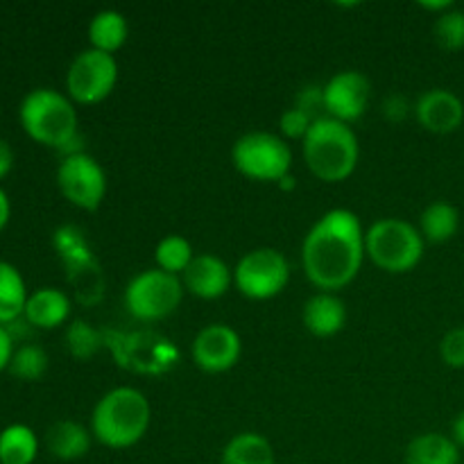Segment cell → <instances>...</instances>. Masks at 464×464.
I'll return each instance as SVG.
<instances>
[{"label": "cell", "mask_w": 464, "mask_h": 464, "mask_svg": "<svg viewBox=\"0 0 464 464\" xmlns=\"http://www.w3.org/2000/svg\"><path fill=\"white\" fill-rule=\"evenodd\" d=\"M365 229L349 208H331L308 229L302 243L306 279L320 293H335L352 284L365 261Z\"/></svg>", "instance_id": "6da1fadb"}, {"label": "cell", "mask_w": 464, "mask_h": 464, "mask_svg": "<svg viewBox=\"0 0 464 464\" xmlns=\"http://www.w3.org/2000/svg\"><path fill=\"white\" fill-rule=\"evenodd\" d=\"M18 121L30 139L59 150L63 157L84 152L80 145L82 136L75 102L62 91L48 89V86L27 91L18 107Z\"/></svg>", "instance_id": "7a4b0ae2"}, {"label": "cell", "mask_w": 464, "mask_h": 464, "mask_svg": "<svg viewBox=\"0 0 464 464\" xmlns=\"http://www.w3.org/2000/svg\"><path fill=\"white\" fill-rule=\"evenodd\" d=\"M152 421L148 397L136 388H113L95 403L91 433L102 447L122 451L145 438Z\"/></svg>", "instance_id": "3957f363"}, {"label": "cell", "mask_w": 464, "mask_h": 464, "mask_svg": "<svg viewBox=\"0 0 464 464\" xmlns=\"http://www.w3.org/2000/svg\"><path fill=\"white\" fill-rule=\"evenodd\" d=\"M304 161L308 170L326 184H338L353 175L361 159L358 136L347 122L335 118H320L313 122L306 139L302 140Z\"/></svg>", "instance_id": "277c9868"}, {"label": "cell", "mask_w": 464, "mask_h": 464, "mask_svg": "<svg viewBox=\"0 0 464 464\" xmlns=\"http://www.w3.org/2000/svg\"><path fill=\"white\" fill-rule=\"evenodd\" d=\"M426 240L420 227L401 218L376 220L365 231V254L376 267L390 275H406L420 266Z\"/></svg>", "instance_id": "5b68a950"}, {"label": "cell", "mask_w": 464, "mask_h": 464, "mask_svg": "<svg viewBox=\"0 0 464 464\" xmlns=\"http://www.w3.org/2000/svg\"><path fill=\"white\" fill-rule=\"evenodd\" d=\"M231 161L252 181H284L293 168V150L272 131H247L231 148Z\"/></svg>", "instance_id": "8992f818"}, {"label": "cell", "mask_w": 464, "mask_h": 464, "mask_svg": "<svg viewBox=\"0 0 464 464\" xmlns=\"http://www.w3.org/2000/svg\"><path fill=\"white\" fill-rule=\"evenodd\" d=\"M184 284L179 276L152 267L127 284L125 306L131 317L140 322H159L170 317L184 299Z\"/></svg>", "instance_id": "52a82bcc"}, {"label": "cell", "mask_w": 464, "mask_h": 464, "mask_svg": "<svg viewBox=\"0 0 464 464\" xmlns=\"http://www.w3.org/2000/svg\"><path fill=\"white\" fill-rule=\"evenodd\" d=\"M290 281L288 258L275 247H258L245 254L234 270V284L243 297L266 302L285 290Z\"/></svg>", "instance_id": "ba28073f"}, {"label": "cell", "mask_w": 464, "mask_h": 464, "mask_svg": "<svg viewBox=\"0 0 464 464\" xmlns=\"http://www.w3.org/2000/svg\"><path fill=\"white\" fill-rule=\"evenodd\" d=\"M118 84V62L113 54L86 48L66 71V95L75 104H100Z\"/></svg>", "instance_id": "9c48e42d"}, {"label": "cell", "mask_w": 464, "mask_h": 464, "mask_svg": "<svg viewBox=\"0 0 464 464\" xmlns=\"http://www.w3.org/2000/svg\"><path fill=\"white\" fill-rule=\"evenodd\" d=\"M57 186L72 207L98 211L107 195V172L91 154H68L57 168Z\"/></svg>", "instance_id": "30bf717a"}, {"label": "cell", "mask_w": 464, "mask_h": 464, "mask_svg": "<svg viewBox=\"0 0 464 464\" xmlns=\"http://www.w3.org/2000/svg\"><path fill=\"white\" fill-rule=\"evenodd\" d=\"M370 100L372 84L361 71H340L324 84L326 116L347 125L365 116Z\"/></svg>", "instance_id": "8fae6325"}, {"label": "cell", "mask_w": 464, "mask_h": 464, "mask_svg": "<svg viewBox=\"0 0 464 464\" xmlns=\"http://www.w3.org/2000/svg\"><path fill=\"white\" fill-rule=\"evenodd\" d=\"M193 362L202 372L208 374H222L236 367L243 353V343L240 335L227 324H208L195 335L193 347Z\"/></svg>", "instance_id": "7c38bea8"}, {"label": "cell", "mask_w": 464, "mask_h": 464, "mask_svg": "<svg viewBox=\"0 0 464 464\" xmlns=\"http://www.w3.org/2000/svg\"><path fill=\"white\" fill-rule=\"evenodd\" d=\"M181 284H184L186 293H190L193 297L211 302V299H220L229 293L231 284H234V272L216 254H198L188 270L181 275Z\"/></svg>", "instance_id": "4fadbf2b"}, {"label": "cell", "mask_w": 464, "mask_h": 464, "mask_svg": "<svg viewBox=\"0 0 464 464\" xmlns=\"http://www.w3.org/2000/svg\"><path fill=\"white\" fill-rule=\"evenodd\" d=\"M415 118L426 131L451 134L464 122V102L449 89H430L415 102Z\"/></svg>", "instance_id": "5bb4252c"}, {"label": "cell", "mask_w": 464, "mask_h": 464, "mask_svg": "<svg viewBox=\"0 0 464 464\" xmlns=\"http://www.w3.org/2000/svg\"><path fill=\"white\" fill-rule=\"evenodd\" d=\"M302 322L315 338H334L347 324V306L335 293H317L304 304Z\"/></svg>", "instance_id": "9a60e30c"}, {"label": "cell", "mask_w": 464, "mask_h": 464, "mask_svg": "<svg viewBox=\"0 0 464 464\" xmlns=\"http://www.w3.org/2000/svg\"><path fill=\"white\" fill-rule=\"evenodd\" d=\"M23 317L36 329H57L71 317V297L63 290L45 285L27 295Z\"/></svg>", "instance_id": "2e32d148"}, {"label": "cell", "mask_w": 464, "mask_h": 464, "mask_svg": "<svg viewBox=\"0 0 464 464\" xmlns=\"http://www.w3.org/2000/svg\"><path fill=\"white\" fill-rule=\"evenodd\" d=\"M93 433L84 424L72 420H59L45 430V447L57 460L72 462L89 453Z\"/></svg>", "instance_id": "e0dca14e"}, {"label": "cell", "mask_w": 464, "mask_h": 464, "mask_svg": "<svg viewBox=\"0 0 464 464\" xmlns=\"http://www.w3.org/2000/svg\"><path fill=\"white\" fill-rule=\"evenodd\" d=\"M406 464H460V447L449 435L421 433L406 447Z\"/></svg>", "instance_id": "ac0fdd59"}, {"label": "cell", "mask_w": 464, "mask_h": 464, "mask_svg": "<svg viewBox=\"0 0 464 464\" xmlns=\"http://www.w3.org/2000/svg\"><path fill=\"white\" fill-rule=\"evenodd\" d=\"M127 36H130V25H127L125 14L118 9H102L91 18L89 41L93 50L107 54L118 53L127 44Z\"/></svg>", "instance_id": "d6986e66"}, {"label": "cell", "mask_w": 464, "mask_h": 464, "mask_svg": "<svg viewBox=\"0 0 464 464\" xmlns=\"http://www.w3.org/2000/svg\"><path fill=\"white\" fill-rule=\"evenodd\" d=\"M220 464H276L275 449L270 440L263 438L261 433H245L234 435L222 449Z\"/></svg>", "instance_id": "ffe728a7"}, {"label": "cell", "mask_w": 464, "mask_h": 464, "mask_svg": "<svg viewBox=\"0 0 464 464\" xmlns=\"http://www.w3.org/2000/svg\"><path fill=\"white\" fill-rule=\"evenodd\" d=\"M458 229H460V213L444 199L429 204L420 218V234L424 236L426 243H449L458 234Z\"/></svg>", "instance_id": "44dd1931"}, {"label": "cell", "mask_w": 464, "mask_h": 464, "mask_svg": "<svg viewBox=\"0 0 464 464\" xmlns=\"http://www.w3.org/2000/svg\"><path fill=\"white\" fill-rule=\"evenodd\" d=\"M39 456V438L25 424H9L0 430V464H32Z\"/></svg>", "instance_id": "7402d4cb"}, {"label": "cell", "mask_w": 464, "mask_h": 464, "mask_svg": "<svg viewBox=\"0 0 464 464\" xmlns=\"http://www.w3.org/2000/svg\"><path fill=\"white\" fill-rule=\"evenodd\" d=\"M27 288L25 279L16 266L0 261V324L18 320L25 311Z\"/></svg>", "instance_id": "603a6c76"}, {"label": "cell", "mask_w": 464, "mask_h": 464, "mask_svg": "<svg viewBox=\"0 0 464 464\" xmlns=\"http://www.w3.org/2000/svg\"><path fill=\"white\" fill-rule=\"evenodd\" d=\"M198 254L193 252V245L179 234H170L166 238H161L154 247V261H157L159 270L168 272V275L179 276L188 270V266L193 263V258Z\"/></svg>", "instance_id": "cb8c5ba5"}, {"label": "cell", "mask_w": 464, "mask_h": 464, "mask_svg": "<svg viewBox=\"0 0 464 464\" xmlns=\"http://www.w3.org/2000/svg\"><path fill=\"white\" fill-rule=\"evenodd\" d=\"M7 370L21 381H39L48 372V353L39 344H21L14 349Z\"/></svg>", "instance_id": "d4e9b609"}, {"label": "cell", "mask_w": 464, "mask_h": 464, "mask_svg": "<svg viewBox=\"0 0 464 464\" xmlns=\"http://www.w3.org/2000/svg\"><path fill=\"white\" fill-rule=\"evenodd\" d=\"M66 349L77 361H89L102 349V335L84 320H72L66 329Z\"/></svg>", "instance_id": "484cf974"}, {"label": "cell", "mask_w": 464, "mask_h": 464, "mask_svg": "<svg viewBox=\"0 0 464 464\" xmlns=\"http://www.w3.org/2000/svg\"><path fill=\"white\" fill-rule=\"evenodd\" d=\"M435 41L440 48L449 50V53H458L464 48V12L462 9H449V12L440 14L438 21L433 25Z\"/></svg>", "instance_id": "4316f807"}, {"label": "cell", "mask_w": 464, "mask_h": 464, "mask_svg": "<svg viewBox=\"0 0 464 464\" xmlns=\"http://www.w3.org/2000/svg\"><path fill=\"white\" fill-rule=\"evenodd\" d=\"M295 107L306 113L313 121L326 118L324 107V84H306L295 98Z\"/></svg>", "instance_id": "83f0119b"}, {"label": "cell", "mask_w": 464, "mask_h": 464, "mask_svg": "<svg viewBox=\"0 0 464 464\" xmlns=\"http://www.w3.org/2000/svg\"><path fill=\"white\" fill-rule=\"evenodd\" d=\"M313 118H308L306 113L299 111L297 107H290L281 113L279 118V131L281 139H295V140H304L306 139L308 130L313 127Z\"/></svg>", "instance_id": "f1b7e54d"}, {"label": "cell", "mask_w": 464, "mask_h": 464, "mask_svg": "<svg viewBox=\"0 0 464 464\" xmlns=\"http://www.w3.org/2000/svg\"><path fill=\"white\" fill-rule=\"evenodd\" d=\"M440 356L453 370H464V326L449 331L440 343Z\"/></svg>", "instance_id": "f546056e"}, {"label": "cell", "mask_w": 464, "mask_h": 464, "mask_svg": "<svg viewBox=\"0 0 464 464\" xmlns=\"http://www.w3.org/2000/svg\"><path fill=\"white\" fill-rule=\"evenodd\" d=\"M411 102L401 93H392L383 100V113L390 122H403L408 113H411Z\"/></svg>", "instance_id": "4dcf8cb0"}, {"label": "cell", "mask_w": 464, "mask_h": 464, "mask_svg": "<svg viewBox=\"0 0 464 464\" xmlns=\"http://www.w3.org/2000/svg\"><path fill=\"white\" fill-rule=\"evenodd\" d=\"M14 356V340L9 331L0 324V370L9 367V361Z\"/></svg>", "instance_id": "1f68e13d"}, {"label": "cell", "mask_w": 464, "mask_h": 464, "mask_svg": "<svg viewBox=\"0 0 464 464\" xmlns=\"http://www.w3.org/2000/svg\"><path fill=\"white\" fill-rule=\"evenodd\" d=\"M12 166H14L12 145H9V140L0 139V179H3L9 170H12Z\"/></svg>", "instance_id": "d6a6232c"}, {"label": "cell", "mask_w": 464, "mask_h": 464, "mask_svg": "<svg viewBox=\"0 0 464 464\" xmlns=\"http://www.w3.org/2000/svg\"><path fill=\"white\" fill-rule=\"evenodd\" d=\"M451 440L458 444V447L464 449V411L453 420L451 426Z\"/></svg>", "instance_id": "836d02e7"}, {"label": "cell", "mask_w": 464, "mask_h": 464, "mask_svg": "<svg viewBox=\"0 0 464 464\" xmlns=\"http://www.w3.org/2000/svg\"><path fill=\"white\" fill-rule=\"evenodd\" d=\"M9 213H12V204H9L7 193H5V190L0 188V231H3L5 225H7Z\"/></svg>", "instance_id": "e575fe53"}]
</instances>
